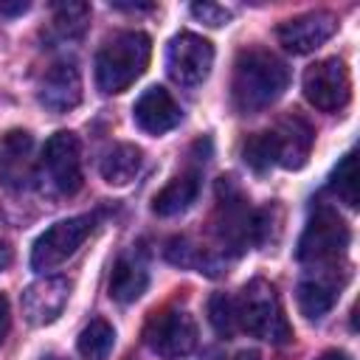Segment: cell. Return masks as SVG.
<instances>
[{"mask_svg": "<svg viewBox=\"0 0 360 360\" xmlns=\"http://www.w3.org/2000/svg\"><path fill=\"white\" fill-rule=\"evenodd\" d=\"M208 321L214 326L217 335L222 338H233L236 329H239V321H236V301L225 292H214L208 298Z\"/></svg>", "mask_w": 360, "mask_h": 360, "instance_id": "cb8c5ba5", "label": "cell"}, {"mask_svg": "<svg viewBox=\"0 0 360 360\" xmlns=\"http://www.w3.org/2000/svg\"><path fill=\"white\" fill-rule=\"evenodd\" d=\"M335 31H338V17L332 11L318 8V11L298 14L292 20H284L278 25V42L290 53H312L326 39H332Z\"/></svg>", "mask_w": 360, "mask_h": 360, "instance_id": "4fadbf2b", "label": "cell"}, {"mask_svg": "<svg viewBox=\"0 0 360 360\" xmlns=\"http://www.w3.org/2000/svg\"><path fill=\"white\" fill-rule=\"evenodd\" d=\"M8 264H11V248H8L6 239H0V273H3Z\"/></svg>", "mask_w": 360, "mask_h": 360, "instance_id": "4316f807", "label": "cell"}, {"mask_svg": "<svg viewBox=\"0 0 360 360\" xmlns=\"http://www.w3.org/2000/svg\"><path fill=\"white\" fill-rule=\"evenodd\" d=\"M0 11L3 14H22V11H28V3H0Z\"/></svg>", "mask_w": 360, "mask_h": 360, "instance_id": "83f0119b", "label": "cell"}, {"mask_svg": "<svg viewBox=\"0 0 360 360\" xmlns=\"http://www.w3.org/2000/svg\"><path fill=\"white\" fill-rule=\"evenodd\" d=\"M191 14L211 28H219L231 20V11L225 6H217V3H191Z\"/></svg>", "mask_w": 360, "mask_h": 360, "instance_id": "d4e9b609", "label": "cell"}, {"mask_svg": "<svg viewBox=\"0 0 360 360\" xmlns=\"http://www.w3.org/2000/svg\"><path fill=\"white\" fill-rule=\"evenodd\" d=\"M304 96L321 112H338L352 98V76L343 59L329 56L307 68L304 73Z\"/></svg>", "mask_w": 360, "mask_h": 360, "instance_id": "9c48e42d", "label": "cell"}, {"mask_svg": "<svg viewBox=\"0 0 360 360\" xmlns=\"http://www.w3.org/2000/svg\"><path fill=\"white\" fill-rule=\"evenodd\" d=\"M143 340L152 354L163 360H180L197 346V323L180 307H166L146 321Z\"/></svg>", "mask_w": 360, "mask_h": 360, "instance_id": "ba28073f", "label": "cell"}, {"mask_svg": "<svg viewBox=\"0 0 360 360\" xmlns=\"http://www.w3.org/2000/svg\"><path fill=\"white\" fill-rule=\"evenodd\" d=\"M200 197V174L197 172H183L172 177L155 197H152V211L158 217H177L188 211Z\"/></svg>", "mask_w": 360, "mask_h": 360, "instance_id": "e0dca14e", "label": "cell"}, {"mask_svg": "<svg viewBox=\"0 0 360 360\" xmlns=\"http://www.w3.org/2000/svg\"><path fill=\"white\" fill-rule=\"evenodd\" d=\"M90 6L87 3H62L53 8V28L62 39H73L87 28Z\"/></svg>", "mask_w": 360, "mask_h": 360, "instance_id": "603a6c76", "label": "cell"}, {"mask_svg": "<svg viewBox=\"0 0 360 360\" xmlns=\"http://www.w3.org/2000/svg\"><path fill=\"white\" fill-rule=\"evenodd\" d=\"M8 326H11V312H8V298L0 292V343L6 340L8 335Z\"/></svg>", "mask_w": 360, "mask_h": 360, "instance_id": "484cf974", "label": "cell"}, {"mask_svg": "<svg viewBox=\"0 0 360 360\" xmlns=\"http://www.w3.org/2000/svg\"><path fill=\"white\" fill-rule=\"evenodd\" d=\"M349 236H352L349 225L338 217V211L321 205L309 217V222L298 239L295 256H298V262H307V264H332L343 256Z\"/></svg>", "mask_w": 360, "mask_h": 360, "instance_id": "8992f818", "label": "cell"}, {"mask_svg": "<svg viewBox=\"0 0 360 360\" xmlns=\"http://www.w3.org/2000/svg\"><path fill=\"white\" fill-rule=\"evenodd\" d=\"M37 98L45 110L51 112H68L82 101V73L76 68V62H53L42 79H39V90Z\"/></svg>", "mask_w": 360, "mask_h": 360, "instance_id": "5bb4252c", "label": "cell"}, {"mask_svg": "<svg viewBox=\"0 0 360 360\" xmlns=\"http://www.w3.org/2000/svg\"><path fill=\"white\" fill-rule=\"evenodd\" d=\"M236 321L239 329L270 343H287L292 338V326L281 309V301L273 284H267L264 278H253L242 287L236 298Z\"/></svg>", "mask_w": 360, "mask_h": 360, "instance_id": "5b68a950", "label": "cell"}, {"mask_svg": "<svg viewBox=\"0 0 360 360\" xmlns=\"http://www.w3.org/2000/svg\"><path fill=\"white\" fill-rule=\"evenodd\" d=\"M214 233L219 245L233 253H242L250 245H259L264 239V214L250 208L248 197L239 191L233 177H222L217 183Z\"/></svg>", "mask_w": 360, "mask_h": 360, "instance_id": "277c9868", "label": "cell"}, {"mask_svg": "<svg viewBox=\"0 0 360 360\" xmlns=\"http://www.w3.org/2000/svg\"><path fill=\"white\" fill-rule=\"evenodd\" d=\"M34 141L25 129H11L0 138V183L8 188H25L34 180L31 166Z\"/></svg>", "mask_w": 360, "mask_h": 360, "instance_id": "2e32d148", "label": "cell"}, {"mask_svg": "<svg viewBox=\"0 0 360 360\" xmlns=\"http://www.w3.org/2000/svg\"><path fill=\"white\" fill-rule=\"evenodd\" d=\"M146 287H149L146 267L132 256H121L110 273V298L118 304H132L146 292Z\"/></svg>", "mask_w": 360, "mask_h": 360, "instance_id": "d6986e66", "label": "cell"}, {"mask_svg": "<svg viewBox=\"0 0 360 360\" xmlns=\"http://www.w3.org/2000/svg\"><path fill=\"white\" fill-rule=\"evenodd\" d=\"M152 39L143 31H118L96 53V84L101 93H124L146 70Z\"/></svg>", "mask_w": 360, "mask_h": 360, "instance_id": "3957f363", "label": "cell"}, {"mask_svg": "<svg viewBox=\"0 0 360 360\" xmlns=\"http://www.w3.org/2000/svg\"><path fill=\"white\" fill-rule=\"evenodd\" d=\"M340 284L343 281H335L329 276H309L298 284L295 290V301H298V309L307 321H321L338 301L340 295Z\"/></svg>", "mask_w": 360, "mask_h": 360, "instance_id": "ac0fdd59", "label": "cell"}, {"mask_svg": "<svg viewBox=\"0 0 360 360\" xmlns=\"http://www.w3.org/2000/svg\"><path fill=\"white\" fill-rule=\"evenodd\" d=\"M96 217L93 214H79V217H68L53 222L48 231H42L31 248V267L34 270H53L62 262H68L82 245L84 239L93 233Z\"/></svg>", "mask_w": 360, "mask_h": 360, "instance_id": "52a82bcc", "label": "cell"}, {"mask_svg": "<svg viewBox=\"0 0 360 360\" xmlns=\"http://www.w3.org/2000/svg\"><path fill=\"white\" fill-rule=\"evenodd\" d=\"M143 166V152L135 143H115L101 160V177L110 186H127Z\"/></svg>", "mask_w": 360, "mask_h": 360, "instance_id": "ffe728a7", "label": "cell"}, {"mask_svg": "<svg viewBox=\"0 0 360 360\" xmlns=\"http://www.w3.org/2000/svg\"><path fill=\"white\" fill-rule=\"evenodd\" d=\"M42 360H68V357H59V354H48V357H42Z\"/></svg>", "mask_w": 360, "mask_h": 360, "instance_id": "f546056e", "label": "cell"}, {"mask_svg": "<svg viewBox=\"0 0 360 360\" xmlns=\"http://www.w3.org/2000/svg\"><path fill=\"white\" fill-rule=\"evenodd\" d=\"M42 166L59 194H76L82 188V149L79 138L68 129L53 132L42 149Z\"/></svg>", "mask_w": 360, "mask_h": 360, "instance_id": "8fae6325", "label": "cell"}, {"mask_svg": "<svg viewBox=\"0 0 360 360\" xmlns=\"http://www.w3.org/2000/svg\"><path fill=\"white\" fill-rule=\"evenodd\" d=\"M214 68V45L191 31L177 34L166 48V70L172 82L183 87H197L208 79Z\"/></svg>", "mask_w": 360, "mask_h": 360, "instance_id": "30bf717a", "label": "cell"}, {"mask_svg": "<svg viewBox=\"0 0 360 360\" xmlns=\"http://www.w3.org/2000/svg\"><path fill=\"white\" fill-rule=\"evenodd\" d=\"M312 141V127L301 115H287L273 129L248 135L242 143V158L253 172H267L270 166L301 169L309 158Z\"/></svg>", "mask_w": 360, "mask_h": 360, "instance_id": "7a4b0ae2", "label": "cell"}, {"mask_svg": "<svg viewBox=\"0 0 360 360\" xmlns=\"http://www.w3.org/2000/svg\"><path fill=\"white\" fill-rule=\"evenodd\" d=\"M315 360H352L346 352H340V349H329V352H323V354H318Z\"/></svg>", "mask_w": 360, "mask_h": 360, "instance_id": "f1b7e54d", "label": "cell"}, {"mask_svg": "<svg viewBox=\"0 0 360 360\" xmlns=\"http://www.w3.org/2000/svg\"><path fill=\"white\" fill-rule=\"evenodd\" d=\"M290 84V68L284 59L264 48H248L233 62L231 104L242 115H253L276 104Z\"/></svg>", "mask_w": 360, "mask_h": 360, "instance_id": "6da1fadb", "label": "cell"}, {"mask_svg": "<svg viewBox=\"0 0 360 360\" xmlns=\"http://www.w3.org/2000/svg\"><path fill=\"white\" fill-rule=\"evenodd\" d=\"M68 298H70V281L62 276H45L22 290L20 307L31 326H48L65 312Z\"/></svg>", "mask_w": 360, "mask_h": 360, "instance_id": "7c38bea8", "label": "cell"}, {"mask_svg": "<svg viewBox=\"0 0 360 360\" xmlns=\"http://www.w3.org/2000/svg\"><path fill=\"white\" fill-rule=\"evenodd\" d=\"M132 118H135V124L143 129V132H149V135H163V132H169V129H174L177 124H180V118H183V110H180V104L172 98V93L169 90H163V87H146L141 96H138V101H135V107H132Z\"/></svg>", "mask_w": 360, "mask_h": 360, "instance_id": "9a60e30c", "label": "cell"}, {"mask_svg": "<svg viewBox=\"0 0 360 360\" xmlns=\"http://www.w3.org/2000/svg\"><path fill=\"white\" fill-rule=\"evenodd\" d=\"M329 188L335 191V197L340 202H346L349 208H357V155L354 149H349L340 163L335 166L332 177H329Z\"/></svg>", "mask_w": 360, "mask_h": 360, "instance_id": "7402d4cb", "label": "cell"}, {"mask_svg": "<svg viewBox=\"0 0 360 360\" xmlns=\"http://www.w3.org/2000/svg\"><path fill=\"white\" fill-rule=\"evenodd\" d=\"M112 346H115V329L104 318H93L79 332V340H76V349L84 360H107Z\"/></svg>", "mask_w": 360, "mask_h": 360, "instance_id": "44dd1931", "label": "cell"}]
</instances>
